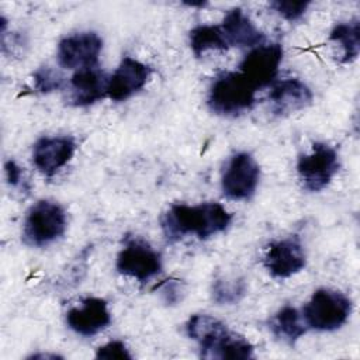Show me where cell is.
Returning <instances> with one entry per match:
<instances>
[{
  "label": "cell",
  "mask_w": 360,
  "mask_h": 360,
  "mask_svg": "<svg viewBox=\"0 0 360 360\" xmlns=\"http://www.w3.org/2000/svg\"><path fill=\"white\" fill-rule=\"evenodd\" d=\"M232 222V215L219 202L197 205L173 204L162 217L160 228L167 242L174 243L186 236L195 235L204 240L224 232Z\"/></svg>",
  "instance_id": "6da1fadb"
},
{
  "label": "cell",
  "mask_w": 360,
  "mask_h": 360,
  "mask_svg": "<svg viewBox=\"0 0 360 360\" xmlns=\"http://www.w3.org/2000/svg\"><path fill=\"white\" fill-rule=\"evenodd\" d=\"M150 77V68L134 58L125 56L108 79L107 97L124 101L145 87Z\"/></svg>",
  "instance_id": "5bb4252c"
},
{
  "label": "cell",
  "mask_w": 360,
  "mask_h": 360,
  "mask_svg": "<svg viewBox=\"0 0 360 360\" xmlns=\"http://www.w3.org/2000/svg\"><path fill=\"white\" fill-rule=\"evenodd\" d=\"M66 226L68 218L63 207L51 200H39L25 215L22 239L28 246L44 248L62 238Z\"/></svg>",
  "instance_id": "277c9868"
},
{
  "label": "cell",
  "mask_w": 360,
  "mask_h": 360,
  "mask_svg": "<svg viewBox=\"0 0 360 360\" xmlns=\"http://www.w3.org/2000/svg\"><path fill=\"white\" fill-rule=\"evenodd\" d=\"M186 333L197 342L202 359L245 360L253 359V346L242 335L228 329L219 319L207 314H194L186 323Z\"/></svg>",
  "instance_id": "7a4b0ae2"
},
{
  "label": "cell",
  "mask_w": 360,
  "mask_h": 360,
  "mask_svg": "<svg viewBox=\"0 0 360 360\" xmlns=\"http://www.w3.org/2000/svg\"><path fill=\"white\" fill-rule=\"evenodd\" d=\"M260 180V166L248 152H238L231 156L222 179L221 188L226 198L246 201L256 193Z\"/></svg>",
  "instance_id": "ba28073f"
},
{
  "label": "cell",
  "mask_w": 360,
  "mask_h": 360,
  "mask_svg": "<svg viewBox=\"0 0 360 360\" xmlns=\"http://www.w3.org/2000/svg\"><path fill=\"white\" fill-rule=\"evenodd\" d=\"M283 59V46L278 42L255 46L239 63V72L259 90L271 84Z\"/></svg>",
  "instance_id": "9c48e42d"
},
{
  "label": "cell",
  "mask_w": 360,
  "mask_h": 360,
  "mask_svg": "<svg viewBox=\"0 0 360 360\" xmlns=\"http://www.w3.org/2000/svg\"><path fill=\"white\" fill-rule=\"evenodd\" d=\"M108 79L96 66L79 69L70 79V100L76 107L91 105L107 96Z\"/></svg>",
  "instance_id": "2e32d148"
},
{
  "label": "cell",
  "mask_w": 360,
  "mask_h": 360,
  "mask_svg": "<svg viewBox=\"0 0 360 360\" xmlns=\"http://www.w3.org/2000/svg\"><path fill=\"white\" fill-rule=\"evenodd\" d=\"M340 167L339 155L335 148L325 142H315L311 153L301 155L297 172L305 190L321 191L326 188Z\"/></svg>",
  "instance_id": "8992f818"
},
{
  "label": "cell",
  "mask_w": 360,
  "mask_h": 360,
  "mask_svg": "<svg viewBox=\"0 0 360 360\" xmlns=\"http://www.w3.org/2000/svg\"><path fill=\"white\" fill-rule=\"evenodd\" d=\"M228 46L252 48L264 42V34L239 7L229 10L219 25Z\"/></svg>",
  "instance_id": "e0dca14e"
},
{
  "label": "cell",
  "mask_w": 360,
  "mask_h": 360,
  "mask_svg": "<svg viewBox=\"0 0 360 360\" xmlns=\"http://www.w3.org/2000/svg\"><path fill=\"white\" fill-rule=\"evenodd\" d=\"M311 89L300 79L290 77L273 84L269 103L270 111L277 117H287L307 108L312 103Z\"/></svg>",
  "instance_id": "9a60e30c"
},
{
  "label": "cell",
  "mask_w": 360,
  "mask_h": 360,
  "mask_svg": "<svg viewBox=\"0 0 360 360\" xmlns=\"http://www.w3.org/2000/svg\"><path fill=\"white\" fill-rule=\"evenodd\" d=\"M27 359L28 360H58V359H62V356L55 353H35Z\"/></svg>",
  "instance_id": "4316f807"
},
{
  "label": "cell",
  "mask_w": 360,
  "mask_h": 360,
  "mask_svg": "<svg viewBox=\"0 0 360 360\" xmlns=\"http://www.w3.org/2000/svg\"><path fill=\"white\" fill-rule=\"evenodd\" d=\"M256 91L257 89L239 70L224 72L212 82L207 104L218 115L235 117L253 107Z\"/></svg>",
  "instance_id": "3957f363"
},
{
  "label": "cell",
  "mask_w": 360,
  "mask_h": 360,
  "mask_svg": "<svg viewBox=\"0 0 360 360\" xmlns=\"http://www.w3.org/2000/svg\"><path fill=\"white\" fill-rule=\"evenodd\" d=\"M309 1H290V0H274L269 6L284 20L294 22L304 17L309 7Z\"/></svg>",
  "instance_id": "603a6c76"
},
{
  "label": "cell",
  "mask_w": 360,
  "mask_h": 360,
  "mask_svg": "<svg viewBox=\"0 0 360 360\" xmlns=\"http://www.w3.org/2000/svg\"><path fill=\"white\" fill-rule=\"evenodd\" d=\"M353 311L352 300L336 290H316L304 307V319L315 330L332 332L342 328Z\"/></svg>",
  "instance_id": "5b68a950"
},
{
  "label": "cell",
  "mask_w": 360,
  "mask_h": 360,
  "mask_svg": "<svg viewBox=\"0 0 360 360\" xmlns=\"http://www.w3.org/2000/svg\"><path fill=\"white\" fill-rule=\"evenodd\" d=\"M34 90L41 94H48L59 90L63 86V77L52 68L42 66L32 75Z\"/></svg>",
  "instance_id": "7402d4cb"
},
{
  "label": "cell",
  "mask_w": 360,
  "mask_h": 360,
  "mask_svg": "<svg viewBox=\"0 0 360 360\" xmlns=\"http://www.w3.org/2000/svg\"><path fill=\"white\" fill-rule=\"evenodd\" d=\"M68 326L80 336H94L111 323L107 301L98 297L84 298L79 307L66 312Z\"/></svg>",
  "instance_id": "4fadbf2b"
},
{
  "label": "cell",
  "mask_w": 360,
  "mask_h": 360,
  "mask_svg": "<svg viewBox=\"0 0 360 360\" xmlns=\"http://www.w3.org/2000/svg\"><path fill=\"white\" fill-rule=\"evenodd\" d=\"M101 49L103 39L97 32H76L58 44V62L68 69L91 68L96 66Z\"/></svg>",
  "instance_id": "30bf717a"
},
{
  "label": "cell",
  "mask_w": 360,
  "mask_h": 360,
  "mask_svg": "<svg viewBox=\"0 0 360 360\" xmlns=\"http://www.w3.org/2000/svg\"><path fill=\"white\" fill-rule=\"evenodd\" d=\"M4 174L8 186L11 187H24V172L18 166V163L13 159L4 162Z\"/></svg>",
  "instance_id": "484cf974"
},
{
  "label": "cell",
  "mask_w": 360,
  "mask_h": 360,
  "mask_svg": "<svg viewBox=\"0 0 360 360\" xmlns=\"http://www.w3.org/2000/svg\"><path fill=\"white\" fill-rule=\"evenodd\" d=\"M76 142L72 136H42L32 148V163L39 173L52 177L73 158Z\"/></svg>",
  "instance_id": "7c38bea8"
},
{
  "label": "cell",
  "mask_w": 360,
  "mask_h": 360,
  "mask_svg": "<svg viewBox=\"0 0 360 360\" xmlns=\"http://www.w3.org/2000/svg\"><path fill=\"white\" fill-rule=\"evenodd\" d=\"M329 39L342 48V63H352L357 59L360 52V22L359 20H352L346 22L336 24L330 34Z\"/></svg>",
  "instance_id": "d6986e66"
},
{
  "label": "cell",
  "mask_w": 360,
  "mask_h": 360,
  "mask_svg": "<svg viewBox=\"0 0 360 360\" xmlns=\"http://www.w3.org/2000/svg\"><path fill=\"white\" fill-rule=\"evenodd\" d=\"M96 359L98 360H132L129 349L122 340H111L100 346L96 352Z\"/></svg>",
  "instance_id": "cb8c5ba5"
},
{
  "label": "cell",
  "mask_w": 360,
  "mask_h": 360,
  "mask_svg": "<svg viewBox=\"0 0 360 360\" xmlns=\"http://www.w3.org/2000/svg\"><path fill=\"white\" fill-rule=\"evenodd\" d=\"M186 6H188V7H205L207 6V3L205 1H187V3H184Z\"/></svg>",
  "instance_id": "83f0119b"
},
{
  "label": "cell",
  "mask_w": 360,
  "mask_h": 360,
  "mask_svg": "<svg viewBox=\"0 0 360 360\" xmlns=\"http://www.w3.org/2000/svg\"><path fill=\"white\" fill-rule=\"evenodd\" d=\"M188 39H190V48L195 56H201L202 53L211 49L226 51L229 48L219 25H210V24L197 25L190 31Z\"/></svg>",
  "instance_id": "ffe728a7"
},
{
  "label": "cell",
  "mask_w": 360,
  "mask_h": 360,
  "mask_svg": "<svg viewBox=\"0 0 360 360\" xmlns=\"http://www.w3.org/2000/svg\"><path fill=\"white\" fill-rule=\"evenodd\" d=\"M264 269L273 278L284 280L300 273L307 264V256L297 236L274 240L269 245L263 260Z\"/></svg>",
  "instance_id": "8fae6325"
},
{
  "label": "cell",
  "mask_w": 360,
  "mask_h": 360,
  "mask_svg": "<svg viewBox=\"0 0 360 360\" xmlns=\"http://www.w3.org/2000/svg\"><path fill=\"white\" fill-rule=\"evenodd\" d=\"M270 329L277 339L283 340L290 346H294L297 340L307 332L304 323L301 322L298 311L291 305L283 307L271 318Z\"/></svg>",
  "instance_id": "ac0fdd59"
},
{
  "label": "cell",
  "mask_w": 360,
  "mask_h": 360,
  "mask_svg": "<svg viewBox=\"0 0 360 360\" xmlns=\"http://www.w3.org/2000/svg\"><path fill=\"white\" fill-rule=\"evenodd\" d=\"M246 281L243 277H218L211 287V297L219 305L238 304L246 294Z\"/></svg>",
  "instance_id": "44dd1931"
},
{
  "label": "cell",
  "mask_w": 360,
  "mask_h": 360,
  "mask_svg": "<svg viewBox=\"0 0 360 360\" xmlns=\"http://www.w3.org/2000/svg\"><path fill=\"white\" fill-rule=\"evenodd\" d=\"M159 291L166 304L173 305L181 300L183 287L179 280H167L159 285Z\"/></svg>",
  "instance_id": "d4e9b609"
},
{
  "label": "cell",
  "mask_w": 360,
  "mask_h": 360,
  "mask_svg": "<svg viewBox=\"0 0 360 360\" xmlns=\"http://www.w3.org/2000/svg\"><path fill=\"white\" fill-rule=\"evenodd\" d=\"M162 267L163 262L160 253L148 242L135 236L125 239L115 262V269L120 274L142 283L158 276Z\"/></svg>",
  "instance_id": "52a82bcc"
}]
</instances>
